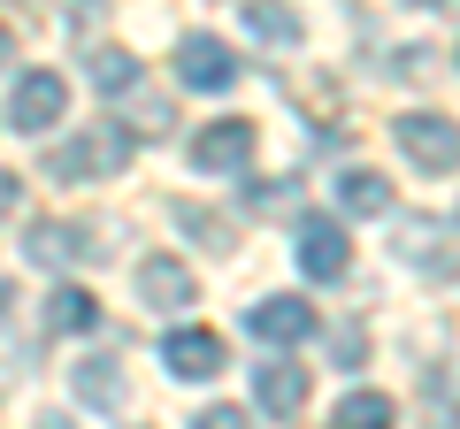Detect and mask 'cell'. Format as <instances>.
Here are the masks:
<instances>
[{
  "mask_svg": "<svg viewBox=\"0 0 460 429\" xmlns=\"http://www.w3.org/2000/svg\"><path fill=\"white\" fill-rule=\"evenodd\" d=\"M16 131H54L62 123V108H69V84L54 77V69H31V77H16Z\"/></svg>",
  "mask_w": 460,
  "mask_h": 429,
  "instance_id": "obj_6",
  "label": "cell"
},
{
  "mask_svg": "<svg viewBox=\"0 0 460 429\" xmlns=\"http://www.w3.org/2000/svg\"><path fill=\"white\" fill-rule=\"evenodd\" d=\"M84 69H93V84H100V92H131V84H138V62H131L123 47H100Z\"/></svg>",
  "mask_w": 460,
  "mask_h": 429,
  "instance_id": "obj_17",
  "label": "cell"
},
{
  "mask_svg": "<svg viewBox=\"0 0 460 429\" xmlns=\"http://www.w3.org/2000/svg\"><path fill=\"white\" fill-rule=\"evenodd\" d=\"M246 330L261 337V346H299V337L314 330V307L299 292H277V299H261V307H246Z\"/></svg>",
  "mask_w": 460,
  "mask_h": 429,
  "instance_id": "obj_7",
  "label": "cell"
},
{
  "mask_svg": "<svg viewBox=\"0 0 460 429\" xmlns=\"http://www.w3.org/2000/svg\"><path fill=\"white\" fill-rule=\"evenodd\" d=\"M16 199H23V177H16V169H0V214L16 207Z\"/></svg>",
  "mask_w": 460,
  "mask_h": 429,
  "instance_id": "obj_22",
  "label": "cell"
},
{
  "mask_svg": "<svg viewBox=\"0 0 460 429\" xmlns=\"http://www.w3.org/2000/svg\"><path fill=\"white\" fill-rule=\"evenodd\" d=\"M39 429H69V422H62V414H47V422H39Z\"/></svg>",
  "mask_w": 460,
  "mask_h": 429,
  "instance_id": "obj_25",
  "label": "cell"
},
{
  "mask_svg": "<svg viewBox=\"0 0 460 429\" xmlns=\"http://www.w3.org/2000/svg\"><path fill=\"white\" fill-rule=\"evenodd\" d=\"M429 429H460V376L453 368L429 383Z\"/></svg>",
  "mask_w": 460,
  "mask_h": 429,
  "instance_id": "obj_18",
  "label": "cell"
},
{
  "mask_svg": "<svg viewBox=\"0 0 460 429\" xmlns=\"http://www.w3.org/2000/svg\"><path fill=\"white\" fill-rule=\"evenodd\" d=\"M138 299L162 307V314H177V307L199 299V284H192V268H184L177 253H154V261H138Z\"/></svg>",
  "mask_w": 460,
  "mask_h": 429,
  "instance_id": "obj_8",
  "label": "cell"
},
{
  "mask_svg": "<svg viewBox=\"0 0 460 429\" xmlns=\"http://www.w3.org/2000/svg\"><path fill=\"white\" fill-rule=\"evenodd\" d=\"M0 62H16V39H8V23H0Z\"/></svg>",
  "mask_w": 460,
  "mask_h": 429,
  "instance_id": "obj_23",
  "label": "cell"
},
{
  "mask_svg": "<svg viewBox=\"0 0 460 429\" xmlns=\"http://www.w3.org/2000/svg\"><path fill=\"white\" fill-rule=\"evenodd\" d=\"M253 398H261L277 422H292V414L307 407V368H292V361H261V368H253Z\"/></svg>",
  "mask_w": 460,
  "mask_h": 429,
  "instance_id": "obj_11",
  "label": "cell"
},
{
  "mask_svg": "<svg viewBox=\"0 0 460 429\" xmlns=\"http://www.w3.org/2000/svg\"><path fill=\"white\" fill-rule=\"evenodd\" d=\"M392 138H399V153H407L414 169H460V123H445V116H429V108H414V116H399L392 123Z\"/></svg>",
  "mask_w": 460,
  "mask_h": 429,
  "instance_id": "obj_2",
  "label": "cell"
},
{
  "mask_svg": "<svg viewBox=\"0 0 460 429\" xmlns=\"http://www.w3.org/2000/svg\"><path fill=\"white\" fill-rule=\"evenodd\" d=\"M407 8H438V0H407Z\"/></svg>",
  "mask_w": 460,
  "mask_h": 429,
  "instance_id": "obj_26",
  "label": "cell"
},
{
  "mask_svg": "<svg viewBox=\"0 0 460 429\" xmlns=\"http://www.w3.org/2000/svg\"><path fill=\"white\" fill-rule=\"evenodd\" d=\"M23 253H31V261H47V268H77V261H100V246H93V231H84V223H31Z\"/></svg>",
  "mask_w": 460,
  "mask_h": 429,
  "instance_id": "obj_9",
  "label": "cell"
},
{
  "mask_svg": "<svg viewBox=\"0 0 460 429\" xmlns=\"http://www.w3.org/2000/svg\"><path fill=\"white\" fill-rule=\"evenodd\" d=\"M392 422H399V407L384 391H345L338 414H330V429H392Z\"/></svg>",
  "mask_w": 460,
  "mask_h": 429,
  "instance_id": "obj_13",
  "label": "cell"
},
{
  "mask_svg": "<svg viewBox=\"0 0 460 429\" xmlns=\"http://www.w3.org/2000/svg\"><path fill=\"white\" fill-rule=\"evenodd\" d=\"M345 261H353V238H345V223H338V214H307V223H299V268H307L314 284H338Z\"/></svg>",
  "mask_w": 460,
  "mask_h": 429,
  "instance_id": "obj_5",
  "label": "cell"
},
{
  "mask_svg": "<svg viewBox=\"0 0 460 429\" xmlns=\"http://www.w3.org/2000/svg\"><path fill=\"white\" fill-rule=\"evenodd\" d=\"M77 398L84 407H123V368L115 361H77Z\"/></svg>",
  "mask_w": 460,
  "mask_h": 429,
  "instance_id": "obj_15",
  "label": "cell"
},
{
  "mask_svg": "<svg viewBox=\"0 0 460 429\" xmlns=\"http://www.w3.org/2000/svg\"><path fill=\"white\" fill-rule=\"evenodd\" d=\"M253 146H261V131H253L246 116H223V123H208V131L192 138V162L208 169V177H238V169L253 162Z\"/></svg>",
  "mask_w": 460,
  "mask_h": 429,
  "instance_id": "obj_3",
  "label": "cell"
},
{
  "mask_svg": "<svg viewBox=\"0 0 460 429\" xmlns=\"http://www.w3.org/2000/svg\"><path fill=\"white\" fill-rule=\"evenodd\" d=\"M338 207L345 214H392V184H384L376 169H345L338 177Z\"/></svg>",
  "mask_w": 460,
  "mask_h": 429,
  "instance_id": "obj_12",
  "label": "cell"
},
{
  "mask_svg": "<svg viewBox=\"0 0 460 429\" xmlns=\"http://www.w3.org/2000/svg\"><path fill=\"white\" fill-rule=\"evenodd\" d=\"M131 146H138L131 131L100 123V131H84V138H69V146H54V153H47V169H54L62 184H77V177H115V169L131 162Z\"/></svg>",
  "mask_w": 460,
  "mask_h": 429,
  "instance_id": "obj_1",
  "label": "cell"
},
{
  "mask_svg": "<svg viewBox=\"0 0 460 429\" xmlns=\"http://www.w3.org/2000/svg\"><path fill=\"white\" fill-rule=\"evenodd\" d=\"M177 77L192 84V92H230V84H238V54L215 31H192V39H177Z\"/></svg>",
  "mask_w": 460,
  "mask_h": 429,
  "instance_id": "obj_4",
  "label": "cell"
},
{
  "mask_svg": "<svg viewBox=\"0 0 460 429\" xmlns=\"http://www.w3.org/2000/svg\"><path fill=\"white\" fill-rule=\"evenodd\" d=\"M123 131H131V138H162V131H169V100H138Z\"/></svg>",
  "mask_w": 460,
  "mask_h": 429,
  "instance_id": "obj_20",
  "label": "cell"
},
{
  "mask_svg": "<svg viewBox=\"0 0 460 429\" xmlns=\"http://www.w3.org/2000/svg\"><path fill=\"white\" fill-rule=\"evenodd\" d=\"M8 8H31V0H8Z\"/></svg>",
  "mask_w": 460,
  "mask_h": 429,
  "instance_id": "obj_27",
  "label": "cell"
},
{
  "mask_svg": "<svg viewBox=\"0 0 460 429\" xmlns=\"http://www.w3.org/2000/svg\"><path fill=\"white\" fill-rule=\"evenodd\" d=\"M100 322V299L77 292V284H62V292L47 299V330H93Z\"/></svg>",
  "mask_w": 460,
  "mask_h": 429,
  "instance_id": "obj_14",
  "label": "cell"
},
{
  "mask_svg": "<svg viewBox=\"0 0 460 429\" xmlns=\"http://www.w3.org/2000/svg\"><path fill=\"white\" fill-rule=\"evenodd\" d=\"M8 307H16V292H8V284H0V322H8Z\"/></svg>",
  "mask_w": 460,
  "mask_h": 429,
  "instance_id": "obj_24",
  "label": "cell"
},
{
  "mask_svg": "<svg viewBox=\"0 0 460 429\" xmlns=\"http://www.w3.org/2000/svg\"><path fill=\"white\" fill-rule=\"evenodd\" d=\"M192 429H253V414H246V407H208Z\"/></svg>",
  "mask_w": 460,
  "mask_h": 429,
  "instance_id": "obj_21",
  "label": "cell"
},
{
  "mask_svg": "<svg viewBox=\"0 0 460 429\" xmlns=\"http://www.w3.org/2000/svg\"><path fill=\"white\" fill-rule=\"evenodd\" d=\"M246 23L269 39V47H299V16H292V8H277V0H246Z\"/></svg>",
  "mask_w": 460,
  "mask_h": 429,
  "instance_id": "obj_16",
  "label": "cell"
},
{
  "mask_svg": "<svg viewBox=\"0 0 460 429\" xmlns=\"http://www.w3.org/2000/svg\"><path fill=\"white\" fill-rule=\"evenodd\" d=\"M177 223H184V231H192L208 253H223V246H230V223H215V214H199V207H177Z\"/></svg>",
  "mask_w": 460,
  "mask_h": 429,
  "instance_id": "obj_19",
  "label": "cell"
},
{
  "mask_svg": "<svg viewBox=\"0 0 460 429\" xmlns=\"http://www.w3.org/2000/svg\"><path fill=\"white\" fill-rule=\"evenodd\" d=\"M162 368L184 376V383H208L215 368H223V337L215 330H169L162 337Z\"/></svg>",
  "mask_w": 460,
  "mask_h": 429,
  "instance_id": "obj_10",
  "label": "cell"
}]
</instances>
